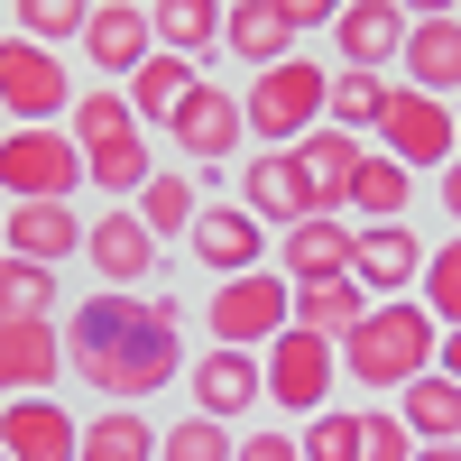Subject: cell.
<instances>
[{"mask_svg":"<svg viewBox=\"0 0 461 461\" xmlns=\"http://www.w3.org/2000/svg\"><path fill=\"white\" fill-rule=\"evenodd\" d=\"M304 461H360V415H341V406H323V415H304Z\"/></svg>","mask_w":461,"mask_h":461,"instance_id":"38","label":"cell"},{"mask_svg":"<svg viewBox=\"0 0 461 461\" xmlns=\"http://www.w3.org/2000/svg\"><path fill=\"white\" fill-rule=\"evenodd\" d=\"M28 314H56V267L0 249V323H28Z\"/></svg>","mask_w":461,"mask_h":461,"instance_id":"34","label":"cell"},{"mask_svg":"<svg viewBox=\"0 0 461 461\" xmlns=\"http://www.w3.org/2000/svg\"><path fill=\"white\" fill-rule=\"evenodd\" d=\"M415 304H425L434 323H461V230L425 249V277H415Z\"/></svg>","mask_w":461,"mask_h":461,"instance_id":"35","label":"cell"},{"mask_svg":"<svg viewBox=\"0 0 461 461\" xmlns=\"http://www.w3.org/2000/svg\"><path fill=\"white\" fill-rule=\"evenodd\" d=\"M93 0H19V37H37V47H65V37H84Z\"/></svg>","mask_w":461,"mask_h":461,"instance_id":"36","label":"cell"},{"mask_svg":"<svg viewBox=\"0 0 461 461\" xmlns=\"http://www.w3.org/2000/svg\"><path fill=\"white\" fill-rule=\"evenodd\" d=\"M74 461H158V425H148L139 406H111V415L84 425V452Z\"/></svg>","mask_w":461,"mask_h":461,"instance_id":"31","label":"cell"},{"mask_svg":"<svg viewBox=\"0 0 461 461\" xmlns=\"http://www.w3.org/2000/svg\"><path fill=\"white\" fill-rule=\"evenodd\" d=\"M230 461H304V443H295V434H277V425H258V434L230 443Z\"/></svg>","mask_w":461,"mask_h":461,"instance_id":"40","label":"cell"},{"mask_svg":"<svg viewBox=\"0 0 461 461\" xmlns=\"http://www.w3.org/2000/svg\"><path fill=\"white\" fill-rule=\"evenodd\" d=\"M148 176H158V158H148V130H130V139H111V148H93V158H84V185H102L111 203H130Z\"/></svg>","mask_w":461,"mask_h":461,"instance_id":"32","label":"cell"},{"mask_svg":"<svg viewBox=\"0 0 461 461\" xmlns=\"http://www.w3.org/2000/svg\"><path fill=\"white\" fill-rule=\"evenodd\" d=\"M406 10L397 0H341V19H332V47H341V65H360V74H388L397 56H406Z\"/></svg>","mask_w":461,"mask_h":461,"instance_id":"15","label":"cell"},{"mask_svg":"<svg viewBox=\"0 0 461 461\" xmlns=\"http://www.w3.org/2000/svg\"><path fill=\"white\" fill-rule=\"evenodd\" d=\"M0 111H10V130H65V111H74L65 56L37 47V37H0Z\"/></svg>","mask_w":461,"mask_h":461,"instance_id":"4","label":"cell"},{"mask_svg":"<svg viewBox=\"0 0 461 461\" xmlns=\"http://www.w3.org/2000/svg\"><path fill=\"white\" fill-rule=\"evenodd\" d=\"M295 167H304V194H314V212H341V203H351V176H360V139L323 121V130L295 139Z\"/></svg>","mask_w":461,"mask_h":461,"instance_id":"20","label":"cell"},{"mask_svg":"<svg viewBox=\"0 0 461 461\" xmlns=\"http://www.w3.org/2000/svg\"><path fill=\"white\" fill-rule=\"evenodd\" d=\"M0 461H10V452H0Z\"/></svg>","mask_w":461,"mask_h":461,"instance_id":"47","label":"cell"},{"mask_svg":"<svg viewBox=\"0 0 461 461\" xmlns=\"http://www.w3.org/2000/svg\"><path fill=\"white\" fill-rule=\"evenodd\" d=\"M406 203H415V167H397L388 148H360L351 212H360V221H406Z\"/></svg>","mask_w":461,"mask_h":461,"instance_id":"27","label":"cell"},{"mask_svg":"<svg viewBox=\"0 0 461 461\" xmlns=\"http://www.w3.org/2000/svg\"><path fill=\"white\" fill-rule=\"evenodd\" d=\"M167 139L185 148V167H230V158H240V139H249V121H240V102H230L221 84H194L185 111L167 121Z\"/></svg>","mask_w":461,"mask_h":461,"instance_id":"8","label":"cell"},{"mask_svg":"<svg viewBox=\"0 0 461 461\" xmlns=\"http://www.w3.org/2000/svg\"><path fill=\"white\" fill-rule=\"evenodd\" d=\"M452 139H461V93H452Z\"/></svg>","mask_w":461,"mask_h":461,"instance_id":"46","label":"cell"},{"mask_svg":"<svg viewBox=\"0 0 461 461\" xmlns=\"http://www.w3.org/2000/svg\"><path fill=\"white\" fill-rule=\"evenodd\" d=\"M360 461H415V434H406V415H397V406L360 415Z\"/></svg>","mask_w":461,"mask_h":461,"instance_id":"39","label":"cell"},{"mask_svg":"<svg viewBox=\"0 0 461 461\" xmlns=\"http://www.w3.org/2000/svg\"><path fill=\"white\" fill-rule=\"evenodd\" d=\"M378 148H388L397 167H443V158H452V102L406 84V93L388 102V121H378Z\"/></svg>","mask_w":461,"mask_h":461,"instance_id":"10","label":"cell"},{"mask_svg":"<svg viewBox=\"0 0 461 461\" xmlns=\"http://www.w3.org/2000/svg\"><path fill=\"white\" fill-rule=\"evenodd\" d=\"M221 10H230V0H158V10H148V28H158V47L167 56H212L221 47Z\"/></svg>","mask_w":461,"mask_h":461,"instance_id":"28","label":"cell"},{"mask_svg":"<svg viewBox=\"0 0 461 461\" xmlns=\"http://www.w3.org/2000/svg\"><path fill=\"white\" fill-rule=\"evenodd\" d=\"M323 93H332V74H323L314 56L258 65V84L240 93V121H249V139H267V148H295L304 130H323Z\"/></svg>","mask_w":461,"mask_h":461,"instance_id":"3","label":"cell"},{"mask_svg":"<svg viewBox=\"0 0 461 461\" xmlns=\"http://www.w3.org/2000/svg\"><path fill=\"white\" fill-rule=\"evenodd\" d=\"M415 461H461V443H415Z\"/></svg>","mask_w":461,"mask_h":461,"instance_id":"45","label":"cell"},{"mask_svg":"<svg viewBox=\"0 0 461 461\" xmlns=\"http://www.w3.org/2000/svg\"><path fill=\"white\" fill-rule=\"evenodd\" d=\"M221 47L240 56L249 74L258 65H286L295 56V19L277 10V0H230V10H221Z\"/></svg>","mask_w":461,"mask_h":461,"instance_id":"22","label":"cell"},{"mask_svg":"<svg viewBox=\"0 0 461 461\" xmlns=\"http://www.w3.org/2000/svg\"><path fill=\"white\" fill-rule=\"evenodd\" d=\"M351 240L360 230L341 221V212H304L295 230H277V277H351Z\"/></svg>","mask_w":461,"mask_h":461,"instance_id":"18","label":"cell"},{"mask_svg":"<svg viewBox=\"0 0 461 461\" xmlns=\"http://www.w3.org/2000/svg\"><path fill=\"white\" fill-rule=\"evenodd\" d=\"M388 102H397V93H388V74H360V65H341V74H332V93H323V121L360 139V130H378V121H388Z\"/></svg>","mask_w":461,"mask_h":461,"instance_id":"30","label":"cell"},{"mask_svg":"<svg viewBox=\"0 0 461 461\" xmlns=\"http://www.w3.org/2000/svg\"><path fill=\"white\" fill-rule=\"evenodd\" d=\"M0 452L10 461H74L84 452V425L56 397H0Z\"/></svg>","mask_w":461,"mask_h":461,"instance_id":"14","label":"cell"},{"mask_svg":"<svg viewBox=\"0 0 461 461\" xmlns=\"http://www.w3.org/2000/svg\"><path fill=\"white\" fill-rule=\"evenodd\" d=\"M158 461H230V425H212V415H185V425L158 434Z\"/></svg>","mask_w":461,"mask_h":461,"instance_id":"37","label":"cell"},{"mask_svg":"<svg viewBox=\"0 0 461 461\" xmlns=\"http://www.w3.org/2000/svg\"><path fill=\"white\" fill-rule=\"evenodd\" d=\"M139 130V111H130V93H74V111H65V139L84 148H111V139H130Z\"/></svg>","mask_w":461,"mask_h":461,"instance_id":"33","label":"cell"},{"mask_svg":"<svg viewBox=\"0 0 461 461\" xmlns=\"http://www.w3.org/2000/svg\"><path fill=\"white\" fill-rule=\"evenodd\" d=\"M277 10H286L295 37H304V28H332V19H341V0H277Z\"/></svg>","mask_w":461,"mask_h":461,"instance_id":"41","label":"cell"},{"mask_svg":"<svg viewBox=\"0 0 461 461\" xmlns=\"http://www.w3.org/2000/svg\"><path fill=\"white\" fill-rule=\"evenodd\" d=\"M56 378H65V323L56 314L0 323V397H47Z\"/></svg>","mask_w":461,"mask_h":461,"instance_id":"9","label":"cell"},{"mask_svg":"<svg viewBox=\"0 0 461 461\" xmlns=\"http://www.w3.org/2000/svg\"><path fill=\"white\" fill-rule=\"evenodd\" d=\"M84 185V148L65 130H10L0 139V194L10 203H65Z\"/></svg>","mask_w":461,"mask_h":461,"instance_id":"7","label":"cell"},{"mask_svg":"<svg viewBox=\"0 0 461 461\" xmlns=\"http://www.w3.org/2000/svg\"><path fill=\"white\" fill-rule=\"evenodd\" d=\"M434 341H443V323L415 295H378L332 351H341V378H351V388H406V378L434 369Z\"/></svg>","mask_w":461,"mask_h":461,"instance_id":"2","label":"cell"},{"mask_svg":"<svg viewBox=\"0 0 461 461\" xmlns=\"http://www.w3.org/2000/svg\"><path fill=\"white\" fill-rule=\"evenodd\" d=\"M406 19H461V0H397Z\"/></svg>","mask_w":461,"mask_h":461,"instance_id":"44","label":"cell"},{"mask_svg":"<svg viewBox=\"0 0 461 461\" xmlns=\"http://www.w3.org/2000/svg\"><path fill=\"white\" fill-rule=\"evenodd\" d=\"M0 230H10L0 249H10V258H37V267H56V258L84 249V212H74V203H10Z\"/></svg>","mask_w":461,"mask_h":461,"instance_id":"21","label":"cell"},{"mask_svg":"<svg viewBox=\"0 0 461 461\" xmlns=\"http://www.w3.org/2000/svg\"><path fill=\"white\" fill-rule=\"evenodd\" d=\"M158 249H167V240H158V230H148L130 203H121V212H102V221L84 230V258L102 267L111 286H148V277H158Z\"/></svg>","mask_w":461,"mask_h":461,"instance_id":"17","label":"cell"},{"mask_svg":"<svg viewBox=\"0 0 461 461\" xmlns=\"http://www.w3.org/2000/svg\"><path fill=\"white\" fill-rule=\"evenodd\" d=\"M434 369H443V378H461V323H443V341H434Z\"/></svg>","mask_w":461,"mask_h":461,"instance_id":"42","label":"cell"},{"mask_svg":"<svg viewBox=\"0 0 461 461\" xmlns=\"http://www.w3.org/2000/svg\"><path fill=\"white\" fill-rule=\"evenodd\" d=\"M148 56H158V28H148L139 0H93V19H84V65H93V74H121V84H130Z\"/></svg>","mask_w":461,"mask_h":461,"instance_id":"13","label":"cell"},{"mask_svg":"<svg viewBox=\"0 0 461 461\" xmlns=\"http://www.w3.org/2000/svg\"><path fill=\"white\" fill-rule=\"evenodd\" d=\"M397 415H406L415 443H461V378H443V369L406 378V388H397Z\"/></svg>","mask_w":461,"mask_h":461,"instance_id":"25","label":"cell"},{"mask_svg":"<svg viewBox=\"0 0 461 461\" xmlns=\"http://www.w3.org/2000/svg\"><path fill=\"white\" fill-rule=\"evenodd\" d=\"M212 341H230V351H267L286 323H295V286L277 277V267H249V277H221L212 286Z\"/></svg>","mask_w":461,"mask_h":461,"instance_id":"5","label":"cell"},{"mask_svg":"<svg viewBox=\"0 0 461 461\" xmlns=\"http://www.w3.org/2000/svg\"><path fill=\"white\" fill-rule=\"evenodd\" d=\"M130 212L158 230V240H185V230H194V212H203V194H194V176H185V167H158V176L130 194Z\"/></svg>","mask_w":461,"mask_h":461,"instance_id":"29","label":"cell"},{"mask_svg":"<svg viewBox=\"0 0 461 461\" xmlns=\"http://www.w3.org/2000/svg\"><path fill=\"white\" fill-rule=\"evenodd\" d=\"M240 203L267 221V230H295L304 212H314V194H304V167H295V148H267V158L240 167Z\"/></svg>","mask_w":461,"mask_h":461,"instance_id":"19","label":"cell"},{"mask_svg":"<svg viewBox=\"0 0 461 461\" xmlns=\"http://www.w3.org/2000/svg\"><path fill=\"white\" fill-rule=\"evenodd\" d=\"M443 221H452V230H461V158H452V167H443Z\"/></svg>","mask_w":461,"mask_h":461,"instance_id":"43","label":"cell"},{"mask_svg":"<svg viewBox=\"0 0 461 461\" xmlns=\"http://www.w3.org/2000/svg\"><path fill=\"white\" fill-rule=\"evenodd\" d=\"M185 388H194V415L230 425V415H249V406L267 397V369H258V351H230V341H212V351L185 369Z\"/></svg>","mask_w":461,"mask_h":461,"instance_id":"12","label":"cell"},{"mask_svg":"<svg viewBox=\"0 0 461 461\" xmlns=\"http://www.w3.org/2000/svg\"><path fill=\"white\" fill-rule=\"evenodd\" d=\"M65 369H84V388L139 406V397H158V388L185 378V314H176L167 295L148 304L139 286L84 295L65 314Z\"/></svg>","mask_w":461,"mask_h":461,"instance_id":"1","label":"cell"},{"mask_svg":"<svg viewBox=\"0 0 461 461\" xmlns=\"http://www.w3.org/2000/svg\"><path fill=\"white\" fill-rule=\"evenodd\" d=\"M258 369H267V397H277L286 415H323L332 388H341V351H332L323 332H304V323H286L277 341H267Z\"/></svg>","mask_w":461,"mask_h":461,"instance_id":"6","label":"cell"},{"mask_svg":"<svg viewBox=\"0 0 461 461\" xmlns=\"http://www.w3.org/2000/svg\"><path fill=\"white\" fill-rule=\"evenodd\" d=\"M360 314H369V286H360V277H295V323H304V332L341 341Z\"/></svg>","mask_w":461,"mask_h":461,"instance_id":"26","label":"cell"},{"mask_svg":"<svg viewBox=\"0 0 461 461\" xmlns=\"http://www.w3.org/2000/svg\"><path fill=\"white\" fill-rule=\"evenodd\" d=\"M185 249H194L212 277H249V267L267 258V221H258L249 203H203L194 230H185Z\"/></svg>","mask_w":461,"mask_h":461,"instance_id":"11","label":"cell"},{"mask_svg":"<svg viewBox=\"0 0 461 461\" xmlns=\"http://www.w3.org/2000/svg\"><path fill=\"white\" fill-rule=\"evenodd\" d=\"M351 277L369 286V304L378 295H415V277H425V240H415L406 221H369L351 240Z\"/></svg>","mask_w":461,"mask_h":461,"instance_id":"16","label":"cell"},{"mask_svg":"<svg viewBox=\"0 0 461 461\" xmlns=\"http://www.w3.org/2000/svg\"><path fill=\"white\" fill-rule=\"evenodd\" d=\"M194 84H203V65L158 47V56H148V65L130 74V111H139V130H167L176 111H185V93H194Z\"/></svg>","mask_w":461,"mask_h":461,"instance_id":"24","label":"cell"},{"mask_svg":"<svg viewBox=\"0 0 461 461\" xmlns=\"http://www.w3.org/2000/svg\"><path fill=\"white\" fill-rule=\"evenodd\" d=\"M397 65H406L415 93H443V102H452V93H461V19H415Z\"/></svg>","mask_w":461,"mask_h":461,"instance_id":"23","label":"cell"}]
</instances>
